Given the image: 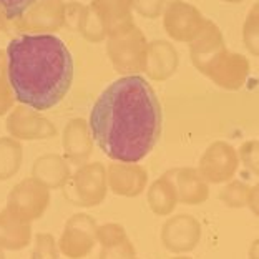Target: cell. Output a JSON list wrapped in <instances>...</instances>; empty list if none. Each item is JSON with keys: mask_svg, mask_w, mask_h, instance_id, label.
Wrapping results in <instances>:
<instances>
[{"mask_svg": "<svg viewBox=\"0 0 259 259\" xmlns=\"http://www.w3.org/2000/svg\"><path fill=\"white\" fill-rule=\"evenodd\" d=\"M135 259H138V257H135Z\"/></svg>", "mask_w": 259, "mask_h": 259, "instance_id": "obj_30", "label": "cell"}, {"mask_svg": "<svg viewBox=\"0 0 259 259\" xmlns=\"http://www.w3.org/2000/svg\"><path fill=\"white\" fill-rule=\"evenodd\" d=\"M97 231L98 225L95 218L85 213L73 214L65 223L63 233L58 241V249L68 259L87 257L98 243Z\"/></svg>", "mask_w": 259, "mask_h": 259, "instance_id": "obj_4", "label": "cell"}, {"mask_svg": "<svg viewBox=\"0 0 259 259\" xmlns=\"http://www.w3.org/2000/svg\"><path fill=\"white\" fill-rule=\"evenodd\" d=\"M243 160H244V164L252 173L259 175V145H256V143H251L248 146L244 145Z\"/></svg>", "mask_w": 259, "mask_h": 259, "instance_id": "obj_23", "label": "cell"}, {"mask_svg": "<svg viewBox=\"0 0 259 259\" xmlns=\"http://www.w3.org/2000/svg\"><path fill=\"white\" fill-rule=\"evenodd\" d=\"M92 132L81 118L68 121L63 130V151L70 161L81 163L88 160L92 153Z\"/></svg>", "mask_w": 259, "mask_h": 259, "instance_id": "obj_13", "label": "cell"}, {"mask_svg": "<svg viewBox=\"0 0 259 259\" xmlns=\"http://www.w3.org/2000/svg\"><path fill=\"white\" fill-rule=\"evenodd\" d=\"M32 241L30 223L22 221L5 208L0 211V249H23Z\"/></svg>", "mask_w": 259, "mask_h": 259, "instance_id": "obj_14", "label": "cell"}, {"mask_svg": "<svg viewBox=\"0 0 259 259\" xmlns=\"http://www.w3.org/2000/svg\"><path fill=\"white\" fill-rule=\"evenodd\" d=\"M148 206L156 216H171L180 203L176 183L171 176H161L148 188Z\"/></svg>", "mask_w": 259, "mask_h": 259, "instance_id": "obj_16", "label": "cell"}, {"mask_svg": "<svg viewBox=\"0 0 259 259\" xmlns=\"http://www.w3.org/2000/svg\"><path fill=\"white\" fill-rule=\"evenodd\" d=\"M90 132L110 160L138 163L148 156L161 135V107L151 85L138 75L110 83L92 108Z\"/></svg>", "mask_w": 259, "mask_h": 259, "instance_id": "obj_1", "label": "cell"}, {"mask_svg": "<svg viewBox=\"0 0 259 259\" xmlns=\"http://www.w3.org/2000/svg\"><path fill=\"white\" fill-rule=\"evenodd\" d=\"M176 190L180 203L188 206L201 204L209 196L208 180L196 169H181L176 176Z\"/></svg>", "mask_w": 259, "mask_h": 259, "instance_id": "obj_15", "label": "cell"}, {"mask_svg": "<svg viewBox=\"0 0 259 259\" xmlns=\"http://www.w3.org/2000/svg\"><path fill=\"white\" fill-rule=\"evenodd\" d=\"M108 190V173L103 164L90 163L81 166L67 185H65V196L70 203L81 208H92L103 203Z\"/></svg>", "mask_w": 259, "mask_h": 259, "instance_id": "obj_3", "label": "cell"}, {"mask_svg": "<svg viewBox=\"0 0 259 259\" xmlns=\"http://www.w3.org/2000/svg\"><path fill=\"white\" fill-rule=\"evenodd\" d=\"M32 178L40 181L49 190L65 188L70 181V166L65 158L55 153H47L37 158L32 166Z\"/></svg>", "mask_w": 259, "mask_h": 259, "instance_id": "obj_12", "label": "cell"}, {"mask_svg": "<svg viewBox=\"0 0 259 259\" xmlns=\"http://www.w3.org/2000/svg\"><path fill=\"white\" fill-rule=\"evenodd\" d=\"M148 176L137 163L116 161L108 169V188L118 196L135 198L143 193Z\"/></svg>", "mask_w": 259, "mask_h": 259, "instance_id": "obj_10", "label": "cell"}, {"mask_svg": "<svg viewBox=\"0 0 259 259\" xmlns=\"http://www.w3.org/2000/svg\"><path fill=\"white\" fill-rule=\"evenodd\" d=\"M171 259H194V257H191V256H188V254H175Z\"/></svg>", "mask_w": 259, "mask_h": 259, "instance_id": "obj_27", "label": "cell"}, {"mask_svg": "<svg viewBox=\"0 0 259 259\" xmlns=\"http://www.w3.org/2000/svg\"><path fill=\"white\" fill-rule=\"evenodd\" d=\"M97 239L102 251L100 259H135L137 249L128 238L126 229L118 223H105L98 226Z\"/></svg>", "mask_w": 259, "mask_h": 259, "instance_id": "obj_11", "label": "cell"}, {"mask_svg": "<svg viewBox=\"0 0 259 259\" xmlns=\"http://www.w3.org/2000/svg\"><path fill=\"white\" fill-rule=\"evenodd\" d=\"M17 28L28 33H52L65 25V5L60 0H38L19 20Z\"/></svg>", "mask_w": 259, "mask_h": 259, "instance_id": "obj_8", "label": "cell"}, {"mask_svg": "<svg viewBox=\"0 0 259 259\" xmlns=\"http://www.w3.org/2000/svg\"><path fill=\"white\" fill-rule=\"evenodd\" d=\"M238 168L236 153L225 143H216L204 153L201 160V173L211 183H226L233 178Z\"/></svg>", "mask_w": 259, "mask_h": 259, "instance_id": "obj_9", "label": "cell"}, {"mask_svg": "<svg viewBox=\"0 0 259 259\" xmlns=\"http://www.w3.org/2000/svg\"><path fill=\"white\" fill-rule=\"evenodd\" d=\"M58 244L52 234L40 233L35 236V249L33 254H37L38 259H58Z\"/></svg>", "mask_w": 259, "mask_h": 259, "instance_id": "obj_20", "label": "cell"}, {"mask_svg": "<svg viewBox=\"0 0 259 259\" xmlns=\"http://www.w3.org/2000/svg\"><path fill=\"white\" fill-rule=\"evenodd\" d=\"M37 2L38 0H0V10L5 14L7 20L15 22Z\"/></svg>", "mask_w": 259, "mask_h": 259, "instance_id": "obj_21", "label": "cell"}, {"mask_svg": "<svg viewBox=\"0 0 259 259\" xmlns=\"http://www.w3.org/2000/svg\"><path fill=\"white\" fill-rule=\"evenodd\" d=\"M248 259H259V236L252 241L248 251Z\"/></svg>", "mask_w": 259, "mask_h": 259, "instance_id": "obj_25", "label": "cell"}, {"mask_svg": "<svg viewBox=\"0 0 259 259\" xmlns=\"http://www.w3.org/2000/svg\"><path fill=\"white\" fill-rule=\"evenodd\" d=\"M0 259H5V254H4V251L0 249Z\"/></svg>", "mask_w": 259, "mask_h": 259, "instance_id": "obj_28", "label": "cell"}, {"mask_svg": "<svg viewBox=\"0 0 259 259\" xmlns=\"http://www.w3.org/2000/svg\"><path fill=\"white\" fill-rule=\"evenodd\" d=\"M30 259H38V256H37V254H32V256H30Z\"/></svg>", "mask_w": 259, "mask_h": 259, "instance_id": "obj_29", "label": "cell"}, {"mask_svg": "<svg viewBox=\"0 0 259 259\" xmlns=\"http://www.w3.org/2000/svg\"><path fill=\"white\" fill-rule=\"evenodd\" d=\"M9 80L15 100L37 111L57 107L73 80L72 55L50 33H23L7 47Z\"/></svg>", "mask_w": 259, "mask_h": 259, "instance_id": "obj_2", "label": "cell"}, {"mask_svg": "<svg viewBox=\"0 0 259 259\" xmlns=\"http://www.w3.org/2000/svg\"><path fill=\"white\" fill-rule=\"evenodd\" d=\"M248 208L251 209L252 214H254L256 218H259V183L251 188Z\"/></svg>", "mask_w": 259, "mask_h": 259, "instance_id": "obj_24", "label": "cell"}, {"mask_svg": "<svg viewBox=\"0 0 259 259\" xmlns=\"http://www.w3.org/2000/svg\"><path fill=\"white\" fill-rule=\"evenodd\" d=\"M249 193L251 188H248L241 181H229L221 191V201L225 203L228 208H246L249 203Z\"/></svg>", "mask_w": 259, "mask_h": 259, "instance_id": "obj_19", "label": "cell"}, {"mask_svg": "<svg viewBox=\"0 0 259 259\" xmlns=\"http://www.w3.org/2000/svg\"><path fill=\"white\" fill-rule=\"evenodd\" d=\"M7 132L19 141L47 140L57 135V128L50 120L40 115V111L25 105L14 107L7 116Z\"/></svg>", "mask_w": 259, "mask_h": 259, "instance_id": "obj_7", "label": "cell"}, {"mask_svg": "<svg viewBox=\"0 0 259 259\" xmlns=\"http://www.w3.org/2000/svg\"><path fill=\"white\" fill-rule=\"evenodd\" d=\"M80 28L83 30V33L87 35V37L92 38V40H97L98 35L102 37V23H100V20H98V17H97L95 12L88 10L87 14L81 17Z\"/></svg>", "mask_w": 259, "mask_h": 259, "instance_id": "obj_22", "label": "cell"}, {"mask_svg": "<svg viewBox=\"0 0 259 259\" xmlns=\"http://www.w3.org/2000/svg\"><path fill=\"white\" fill-rule=\"evenodd\" d=\"M50 204V190L35 178H25L10 191L7 209L22 221L38 220Z\"/></svg>", "mask_w": 259, "mask_h": 259, "instance_id": "obj_5", "label": "cell"}, {"mask_svg": "<svg viewBox=\"0 0 259 259\" xmlns=\"http://www.w3.org/2000/svg\"><path fill=\"white\" fill-rule=\"evenodd\" d=\"M203 228L193 214H171L161 226V244L173 254H186L196 249L201 241Z\"/></svg>", "mask_w": 259, "mask_h": 259, "instance_id": "obj_6", "label": "cell"}, {"mask_svg": "<svg viewBox=\"0 0 259 259\" xmlns=\"http://www.w3.org/2000/svg\"><path fill=\"white\" fill-rule=\"evenodd\" d=\"M22 143L14 137L0 138V181H7L19 173L22 166Z\"/></svg>", "mask_w": 259, "mask_h": 259, "instance_id": "obj_17", "label": "cell"}, {"mask_svg": "<svg viewBox=\"0 0 259 259\" xmlns=\"http://www.w3.org/2000/svg\"><path fill=\"white\" fill-rule=\"evenodd\" d=\"M15 95L12 90L7 68V54L0 50V116L7 115L14 108Z\"/></svg>", "mask_w": 259, "mask_h": 259, "instance_id": "obj_18", "label": "cell"}, {"mask_svg": "<svg viewBox=\"0 0 259 259\" xmlns=\"http://www.w3.org/2000/svg\"><path fill=\"white\" fill-rule=\"evenodd\" d=\"M5 27H7V17H5L4 12L0 10V32H2Z\"/></svg>", "mask_w": 259, "mask_h": 259, "instance_id": "obj_26", "label": "cell"}]
</instances>
